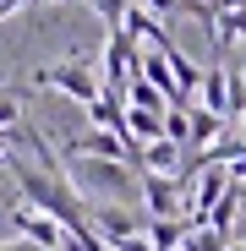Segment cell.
<instances>
[{
	"mask_svg": "<svg viewBox=\"0 0 246 251\" xmlns=\"http://www.w3.org/2000/svg\"><path fill=\"white\" fill-rule=\"evenodd\" d=\"M27 88H55V93H66V99H77L82 109H93L99 99H104V82H99V66L93 60H60V66H38L33 76H27Z\"/></svg>",
	"mask_w": 246,
	"mask_h": 251,
	"instance_id": "6da1fadb",
	"label": "cell"
},
{
	"mask_svg": "<svg viewBox=\"0 0 246 251\" xmlns=\"http://www.w3.org/2000/svg\"><path fill=\"white\" fill-rule=\"evenodd\" d=\"M6 213H11V224H17V240H27V246H38V251H60V240H66V229L55 224V219H44L38 207H27L17 191L6 197Z\"/></svg>",
	"mask_w": 246,
	"mask_h": 251,
	"instance_id": "7a4b0ae2",
	"label": "cell"
},
{
	"mask_svg": "<svg viewBox=\"0 0 246 251\" xmlns=\"http://www.w3.org/2000/svg\"><path fill=\"white\" fill-rule=\"evenodd\" d=\"M88 224L104 246H120V240H132V235H148L142 219L132 213L126 202H88Z\"/></svg>",
	"mask_w": 246,
	"mask_h": 251,
	"instance_id": "3957f363",
	"label": "cell"
},
{
	"mask_svg": "<svg viewBox=\"0 0 246 251\" xmlns=\"http://www.w3.org/2000/svg\"><path fill=\"white\" fill-rule=\"evenodd\" d=\"M202 109L208 115H219V120H230V66L224 60H214L208 71H202Z\"/></svg>",
	"mask_w": 246,
	"mask_h": 251,
	"instance_id": "277c9868",
	"label": "cell"
},
{
	"mask_svg": "<svg viewBox=\"0 0 246 251\" xmlns=\"http://www.w3.org/2000/svg\"><path fill=\"white\" fill-rule=\"evenodd\" d=\"M219 137H230V120H219V115H208L202 104H191V142L186 148H197V153H208Z\"/></svg>",
	"mask_w": 246,
	"mask_h": 251,
	"instance_id": "5b68a950",
	"label": "cell"
},
{
	"mask_svg": "<svg viewBox=\"0 0 246 251\" xmlns=\"http://www.w3.org/2000/svg\"><path fill=\"white\" fill-rule=\"evenodd\" d=\"M186 235H191L186 219H148V246H153V251H181Z\"/></svg>",
	"mask_w": 246,
	"mask_h": 251,
	"instance_id": "8992f818",
	"label": "cell"
},
{
	"mask_svg": "<svg viewBox=\"0 0 246 251\" xmlns=\"http://www.w3.org/2000/svg\"><path fill=\"white\" fill-rule=\"evenodd\" d=\"M126 109H148V115H164L170 109V99H164L153 82H142V76H132L126 82Z\"/></svg>",
	"mask_w": 246,
	"mask_h": 251,
	"instance_id": "52a82bcc",
	"label": "cell"
},
{
	"mask_svg": "<svg viewBox=\"0 0 246 251\" xmlns=\"http://www.w3.org/2000/svg\"><path fill=\"white\" fill-rule=\"evenodd\" d=\"M230 246H235L230 235H219V229H208V224H197V229L186 235V246H181V251H230Z\"/></svg>",
	"mask_w": 246,
	"mask_h": 251,
	"instance_id": "ba28073f",
	"label": "cell"
},
{
	"mask_svg": "<svg viewBox=\"0 0 246 251\" xmlns=\"http://www.w3.org/2000/svg\"><path fill=\"white\" fill-rule=\"evenodd\" d=\"M164 142H175V148L191 142V109H164Z\"/></svg>",
	"mask_w": 246,
	"mask_h": 251,
	"instance_id": "9c48e42d",
	"label": "cell"
},
{
	"mask_svg": "<svg viewBox=\"0 0 246 251\" xmlns=\"http://www.w3.org/2000/svg\"><path fill=\"white\" fill-rule=\"evenodd\" d=\"M88 6L104 17V27H109V33H120V27H126V17H132V0H88Z\"/></svg>",
	"mask_w": 246,
	"mask_h": 251,
	"instance_id": "30bf717a",
	"label": "cell"
},
{
	"mask_svg": "<svg viewBox=\"0 0 246 251\" xmlns=\"http://www.w3.org/2000/svg\"><path fill=\"white\" fill-rule=\"evenodd\" d=\"M22 120H27V109H22V93H17V88H11V93H0V131L11 137Z\"/></svg>",
	"mask_w": 246,
	"mask_h": 251,
	"instance_id": "8fae6325",
	"label": "cell"
},
{
	"mask_svg": "<svg viewBox=\"0 0 246 251\" xmlns=\"http://www.w3.org/2000/svg\"><path fill=\"white\" fill-rule=\"evenodd\" d=\"M0 251H38V246H27V240H0Z\"/></svg>",
	"mask_w": 246,
	"mask_h": 251,
	"instance_id": "7c38bea8",
	"label": "cell"
},
{
	"mask_svg": "<svg viewBox=\"0 0 246 251\" xmlns=\"http://www.w3.org/2000/svg\"><path fill=\"white\" fill-rule=\"evenodd\" d=\"M235 66H241V71H246V44H241V60H235Z\"/></svg>",
	"mask_w": 246,
	"mask_h": 251,
	"instance_id": "4fadbf2b",
	"label": "cell"
},
{
	"mask_svg": "<svg viewBox=\"0 0 246 251\" xmlns=\"http://www.w3.org/2000/svg\"><path fill=\"white\" fill-rule=\"evenodd\" d=\"M197 6H224V0H197Z\"/></svg>",
	"mask_w": 246,
	"mask_h": 251,
	"instance_id": "5bb4252c",
	"label": "cell"
},
{
	"mask_svg": "<svg viewBox=\"0 0 246 251\" xmlns=\"http://www.w3.org/2000/svg\"><path fill=\"white\" fill-rule=\"evenodd\" d=\"M235 137H241V142H246V120H241V131H235Z\"/></svg>",
	"mask_w": 246,
	"mask_h": 251,
	"instance_id": "9a60e30c",
	"label": "cell"
},
{
	"mask_svg": "<svg viewBox=\"0 0 246 251\" xmlns=\"http://www.w3.org/2000/svg\"><path fill=\"white\" fill-rule=\"evenodd\" d=\"M230 251H246V240H235V246H230Z\"/></svg>",
	"mask_w": 246,
	"mask_h": 251,
	"instance_id": "2e32d148",
	"label": "cell"
},
{
	"mask_svg": "<svg viewBox=\"0 0 246 251\" xmlns=\"http://www.w3.org/2000/svg\"><path fill=\"white\" fill-rule=\"evenodd\" d=\"M27 6H44V0H27ZM82 6H88V0H82Z\"/></svg>",
	"mask_w": 246,
	"mask_h": 251,
	"instance_id": "e0dca14e",
	"label": "cell"
}]
</instances>
